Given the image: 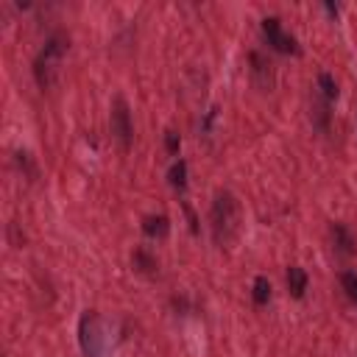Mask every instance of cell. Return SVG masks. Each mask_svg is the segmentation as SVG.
Returning <instances> with one entry per match:
<instances>
[{
    "label": "cell",
    "instance_id": "6da1fadb",
    "mask_svg": "<svg viewBox=\"0 0 357 357\" xmlns=\"http://www.w3.org/2000/svg\"><path fill=\"white\" fill-rule=\"evenodd\" d=\"M209 229L218 248H226L237 240L240 231V201L229 190H218L209 206Z\"/></svg>",
    "mask_w": 357,
    "mask_h": 357
},
{
    "label": "cell",
    "instance_id": "7a4b0ae2",
    "mask_svg": "<svg viewBox=\"0 0 357 357\" xmlns=\"http://www.w3.org/2000/svg\"><path fill=\"white\" fill-rule=\"evenodd\" d=\"M70 50V36L67 33H50L42 45V50L36 53L33 59V78L39 84V89H50L53 81H56V73H59V64L64 59V53Z\"/></svg>",
    "mask_w": 357,
    "mask_h": 357
},
{
    "label": "cell",
    "instance_id": "3957f363",
    "mask_svg": "<svg viewBox=\"0 0 357 357\" xmlns=\"http://www.w3.org/2000/svg\"><path fill=\"white\" fill-rule=\"evenodd\" d=\"M78 343L84 357H100L103 335H100V315L95 310H86L78 321Z\"/></svg>",
    "mask_w": 357,
    "mask_h": 357
},
{
    "label": "cell",
    "instance_id": "277c9868",
    "mask_svg": "<svg viewBox=\"0 0 357 357\" xmlns=\"http://www.w3.org/2000/svg\"><path fill=\"white\" fill-rule=\"evenodd\" d=\"M112 134L117 137L120 148L128 151L131 142H134V123H131V109H128V100L123 95H114L112 100Z\"/></svg>",
    "mask_w": 357,
    "mask_h": 357
},
{
    "label": "cell",
    "instance_id": "5b68a950",
    "mask_svg": "<svg viewBox=\"0 0 357 357\" xmlns=\"http://www.w3.org/2000/svg\"><path fill=\"white\" fill-rule=\"evenodd\" d=\"M262 36H265L268 47L276 50V53H282V56H290V53L296 56V53H301L296 36H290V33L282 28V20H279V17H265V20H262Z\"/></svg>",
    "mask_w": 357,
    "mask_h": 357
},
{
    "label": "cell",
    "instance_id": "8992f818",
    "mask_svg": "<svg viewBox=\"0 0 357 357\" xmlns=\"http://www.w3.org/2000/svg\"><path fill=\"white\" fill-rule=\"evenodd\" d=\"M248 61H251V78H254V84L262 89V92H268L271 86H273V64L259 53V50H251L248 53Z\"/></svg>",
    "mask_w": 357,
    "mask_h": 357
},
{
    "label": "cell",
    "instance_id": "52a82bcc",
    "mask_svg": "<svg viewBox=\"0 0 357 357\" xmlns=\"http://www.w3.org/2000/svg\"><path fill=\"white\" fill-rule=\"evenodd\" d=\"M329 234H332V245H335V251L340 257H351L357 251V240H354V234H351V229L346 223H332Z\"/></svg>",
    "mask_w": 357,
    "mask_h": 357
},
{
    "label": "cell",
    "instance_id": "ba28073f",
    "mask_svg": "<svg viewBox=\"0 0 357 357\" xmlns=\"http://www.w3.org/2000/svg\"><path fill=\"white\" fill-rule=\"evenodd\" d=\"M139 226H142V234L151 240H165L170 234V218L167 215H145Z\"/></svg>",
    "mask_w": 357,
    "mask_h": 357
},
{
    "label": "cell",
    "instance_id": "9c48e42d",
    "mask_svg": "<svg viewBox=\"0 0 357 357\" xmlns=\"http://www.w3.org/2000/svg\"><path fill=\"white\" fill-rule=\"evenodd\" d=\"M284 279H287V293H290L293 298H304L307 284H310L307 271H304V268H298V265H290V268H287V273H284Z\"/></svg>",
    "mask_w": 357,
    "mask_h": 357
},
{
    "label": "cell",
    "instance_id": "30bf717a",
    "mask_svg": "<svg viewBox=\"0 0 357 357\" xmlns=\"http://www.w3.org/2000/svg\"><path fill=\"white\" fill-rule=\"evenodd\" d=\"M131 265H134V271H139V273H145V276H153V273L159 271V259H156L148 248H134Z\"/></svg>",
    "mask_w": 357,
    "mask_h": 357
},
{
    "label": "cell",
    "instance_id": "8fae6325",
    "mask_svg": "<svg viewBox=\"0 0 357 357\" xmlns=\"http://www.w3.org/2000/svg\"><path fill=\"white\" fill-rule=\"evenodd\" d=\"M167 184L176 190V192H184L187 190V162L184 159H176L167 170Z\"/></svg>",
    "mask_w": 357,
    "mask_h": 357
},
{
    "label": "cell",
    "instance_id": "7c38bea8",
    "mask_svg": "<svg viewBox=\"0 0 357 357\" xmlns=\"http://www.w3.org/2000/svg\"><path fill=\"white\" fill-rule=\"evenodd\" d=\"M271 279L268 276H254V282H251V301L257 304V307H265L268 301H271Z\"/></svg>",
    "mask_w": 357,
    "mask_h": 357
},
{
    "label": "cell",
    "instance_id": "4fadbf2b",
    "mask_svg": "<svg viewBox=\"0 0 357 357\" xmlns=\"http://www.w3.org/2000/svg\"><path fill=\"white\" fill-rule=\"evenodd\" d=\"M318 89L324 95V103H335L337 100V81L329 73H321L318 75Z\"/></svg>",
    "mask_w": 357,
    "mask_h": 357
},
{
    "label": "cell",
    "instance_id": "5bb4252c",
    "mask_svg": "<svg viewBox=\"0 0 357 357\" xmlns=\"http://www.w3.org/2000/svg\"><path fill=\"white\" fill-rule=\"evenodd\" d=\"M340 287H343L346 298L357 304V271H343L340 273Z\"/></svg>",
    "mask_w": 357,
    "mask_h": 357
},
{
    "label": "cell",
    "instance_id": "9a60e30c",
    "mask_svg": "<svg viewBox=\"0 0 357 357\" xmlns=\"http://www.w3.org/2000/svg\"><path fill=\"white\" fill-rule=\"evenodd\" d=\"M165 148H167V153H170V156H176V153H178V148H181V137H178L173 128H167V131H165Z\"/></svg>",
    "mask_w": 357,
    "mask_h": 357
}]
</instances>
